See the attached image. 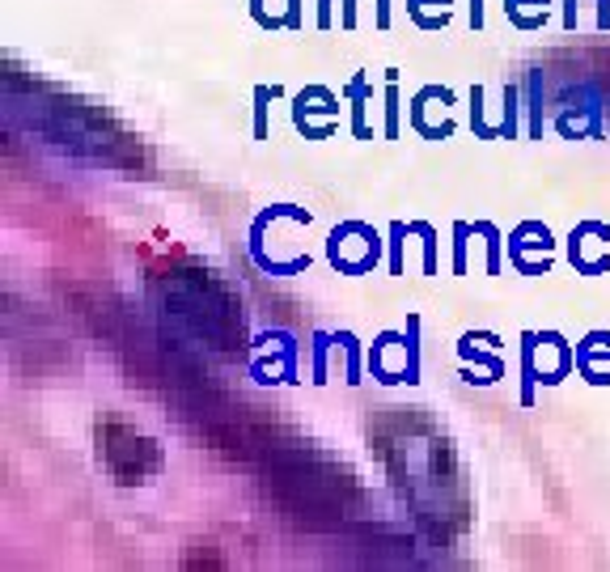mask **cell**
<instances>
[{
	"label": "cell",
	"mask_w": 610,
	"mask_h": 572,
	"mask_svg": "<svg viewBox=\"0 0 610 572\" xmlns=\"http://www.w3.org/2000/svg\"><path fill=\"white\" fill-rule=\"evenodd\" d=\"M386 255V238L365 221H339L327 238V263L339 276H369L378 272Z\"/></svg>",
	"instance_id": "cell-1"
},
{
	"label": "cell",
	"mask_w": 610,
	"mask_h": 572,
	"mask_svg": "<svg viewBox=\"0 0 610 572\" xmlns=\"http://www.w3.org/2000/svg\"><path fill=\"white\" fill-rule=\"evenodd\" d=\"M462 373L466 386H496L505 378V356H500V335L496 331H466L458 339Z\"/></svg>",
	"instance_id": "cell-2"
},
{
	"label": "cell",
	"mask_w": 610,
	"mask_h": 572,
	"mask_svg": "<svg viewBox=\"0 0 610 572\" xmlns=\"http://www.w3.org/2000/svg\"><path fill=\"white\" fill-rule=\"evenodd\" d=\"M259 356L250 361V378H255L259 386H276V382H301L297 378V339L289 331H263L259 339Z\"/></svg>",
	"instance_id": "cell-3"
},
{
	"label": "cell",
	"mask_w": 610,
	"mask_h": 572,
	"mask_svg": "<svg viewBox=\"0 0 610 572\" xmlns=\"http://www.w3.org/2000/svg\"><path fill=\"white\" fill-rule=\"evenodd\" d=\"M339 98H344V94H331L327 85H305V89H297V98H293V128L305 140H327L322 123H314V119L322 115V119H335L339 123Z\"/></svg>",
	"instance_id": "cell-4"
},
{
	"label": "cell",
	"mask_w": 610,
	"mask_h": 572,
	"mask_svg": "<svg viewBox=\"0 0 610 572\" xmlns=\"http://www.w3.org/2000/svg\"><path fill=\"white\" fill-rule=\"evenodd\" d=\"M610 242V225L606 221H577L568 234V263L577 267V276H606L610 272V255L589 259V246Z\"/></svg>",
	"instance_id": "cell-5"
},
{
	"label": "cell",
	"mask_w": 610,
	"mask_h": 572,
	"mask_svg": "<svg viewBox=\"0 0 610 572\" xmlns=\"http://www.w3.org/2000/svg\"><path fill=\"white\" fill-rule=\"evenodd\" d=\"M555 250V234L543 225V221H522L509 234V267L517 276H534V259L530 255H551Z\"/></svg>",
	"instance_id": "cell-6"
},
{
	"label": "cell",
	"mask_w": 610,
	"mask_h": 572,
	"mask_svg": "<svg viewBox=\"0 0 610 572\" xmlns=\"http://www.w3.org/2000/svg\"><path fill=\"white\" fill-rule=\"evenodd\" d=\"M538 335V373L543 386H560L577 373V344H568L560 331H534Z\"/></svg>",
	"instance_id": "cell-7"
},
{
	"label": "cell",
	"mask_w": 610,
	"mask_h": 572,
	"mask_svg": "<svg viewBox=\"0 0 610 572\" xmlns=\"http://www.w3.org/2000/svg\"><path fill=\"white\" fill-rule=\"evenodd\" d=\"M577 373L589 386H610V331L594 327L577 339Z\"/></svg>",
	"instance_id": "cell-8"
},
{
	"label": "cell",
	"mask_w": 610,
	"mask_h": 572,
	"mask_svg": "<svg viewBox=\"0 0 610 572\" xmlns=\"http://www.w3.org/2000/svg\"><path fill=\"white\" fill-rule=\"evenodd\" d=\"M339 94H344V102H348V128H352V136L356 140H373V123H369L373 81H369V73H352Z\"/></svg>",
	"instance_id": "cell-9"
},
{
	"label": "cell",
	"mask_w": 610,
	"mask_h": 572,
	"mask_svg": "<svg viewBox=\"0 0 610 572\" xmlns=\"http://www.w3.org/2000/svg\"><path fill=\"white\" fill-rule=\"evenodd\" d=\"M598 111H602V106H598L594 98L568 102L564 111L555 115V132H560L564 140H585V136L602 140V123H598Z\"/></svg>",
	"instance_id": "cell-10"
},
{
	"label": "cell",
	"mask_w": 610,
	"mask_h": 572,
	"mask_svg": "<svg viewBox=\"0 0 610 572\" xmlns=\"http://www.w3.org/2000/svg\"><path fill=\"white\" fill-rule=\"evenodd\" d=\"M403 344V331H382L378 339H373V348L365 352V365H369V373L378 378L382 386H403V373H399V365H390V352Z\"/></svg>",
	"instance_id": "cell-11"
},
{
	"label": "cell",
	"mask_w": 610,
	"mask_h": 572,
	"mask_svg": "<svg viewBox=\"0 0 610 572\" xmlns=\"http://www.w3.org/2000/svg\"><path fill=\"white\" fill-rule=\"evenodd\" d=\"M517 369H522V390H517V403L534 407V390L543 386V373H538V335L522 331V344H517Z\"/></svg>",
	"instance_id": "cell-12"
},
{
	"label": "cell",
	"mask_w": 610,
	"mask_h": 572,
	"mask_svg": "<svg viewBox=\"0 0 610 572\" xmlns=\"http://www.w3.org/2000/svg\"><path fill=\"white\" fill-rule=\"evenodd\" d=\"M420 331H424V318H420L416 310H407V323H403V352H407L403 386H420V382H424V348H420Z\"/></svg>",
	"instance_id": "cell-13"
},
{
	"label": "cell",
	"mask_w": 610,
	"mask_h": 572,
	"mask_svg": "<svg viewBox=\"0 0 610 572\" xmlns=\"http://www.w3.org/2000/svg\"><path fill=\"white\" fill-rule=\"evenodd\" d=\"M407 17L420 30H445L454 22V0H407Z\"/></svg>",
	"instance_id": "cell-14"
},
{
	"label": "cell",
	"mask_w": 610,
	"mask_h": 572,
	"mask_svg": "<svg viewBox=\"0 0 610 572\" xmlns=\"http://www.w3.org/2000/svg\"><path fill=\"white\" fill-rule=\"evenodd\" d=\"M382 140H399L403 132V102H399V68H386V89H382Z\"/></svg>",
	"instance_id": "cell-15"
},
{
	"label": "cell",
	"mask_w": 610,
	"mask_h": 572,
	"mask_svg": "<svg viewBox=\"0 0 610 572\" xmlns=\"http://www.w3.org/2000/svg\"><path fill=\"white\" fill-rule=\"evenodd\" d=\"M335 348H339V356H344V382L348 386H361L365 382V348H361V339H356L348 327H339L335 331Z\"/></svg>",
	"instance_id": "cell-16"
},
{
	"label": "cell",
	"mask_w": 610,
	"mask_h": 572,
	"mask_svg": "<svg viewBox=\"0 0 610 572\" xmlns=\"http://www.w3.org/2000/svg\"><path fill=\"white\" fill-rule=\"evenodd\" d=\"M471 229H475V238H483V272L488 276H500L505 272V234L492 225V221H471Z\"/></svg>",
	"instance_id": "cell-17"
},
{
	"label": "cell",
	"mask_w": 610,
	"mask_h": 572,
	"mask_svg": "<svg viewBox=\"0 0 610 572\" xmlns=\"http://www.w3.org/2000/svg\"><path fill=\"white\" fill-rule=\"evenodd\" d=\"M547 5L551 0H505V17L517 30H543L547 26Z\"/></svg>",
	"instance_id": "cell-18"
},
{
	"label": "cell",
	"mask_w": 610,
	"mask_h": 572,
	"mask_svg": "<svg viewBox=\"0 0 610 572\" xmlns=\"http://www.w3.org/2000/svg\"><path fill=\"white\" fill-rule=\"evenodd\" d=\"M331 348H335V335L331 331H314L310 335V382L314 386H327L331 382Z\"/></svg>",
	"instance_id": "cell-19"
},
{
	"label": "cell",
	"mask_w": 610,
	"mask_h": 572,
	"mask_svg": "<svg viewBox=\"0 0 610 572\" xmlns=\"http://www.w3.org/2000/svg\"><path fill=\"white\" fill-rule=\"evenodd\" d=\"M500 106H505V115H500V140H517L522 136V89L513 81H505V89H500Z\"/></svg>",
	"instance_id": "cell-20"
},
{
	"label": "cell",
	"mask_w": 610,
	"mask_h": 572,
	"mask_svg": "<svg viewBox=\"0 0 610 572\" xmlns=\"http://www.w3.org/2000/svg\"><path fill=\"white\" fill-rule=\"evenodd\" d=\"M407 238H411V221H390V229H386V267H390V276L407 272V259H403Z\"/></svg>",
	"instance_id": "cell-21"
},
{
	"label": "cell",
	"mask_w": 610,
	"mask_h": 572,
	"mask_svg": "<svg viewBox=\"0 0 610 572\" xmlns=\"http://www.w3.org/2000/svg\"><path fill=\"white\" fill-rule=\"evenodd\" d=\"M289 0H250V22L259 30H289Z\"/></svg>",
	"instance_id": "cell-22"
},
{
	"label": "cell",
	"mask_w": 610,
	"mask_h": 572,
	"mask_svg": "<svg viewBox=\"0 0 610 572\" xmlns=\"http://www.w3.org/2000/svg\"><path fill=\"white\" fill-rule=\"evenodd\" d=\"M280 94V85H255V140H272V102Z\"/></svg>",
	"instance_id": "cell-23"
},
{
	"label": "cell",
	"mask_w": 610,
	"mask_h": 572,
	"mask_svg": "<svg viewBox=\"0 0 610 572\" xmlns=\"http://www.w3.org/2000/svg\"><path fill=\"white\" fill-rule=\"evenodd\" d=\"M471 132L475 140H500V128L488 123V94H483V85H471Z\"/></svg>",
	"instance_id": "cell-24"
},
{
	"label": "cell",
	"mask_w": 610,
	"mask_h": 572,
	"mask_svg": "<svg viewBox=\"0 0 610 572\" xmlns=\"http://www.w3.org/2000/svg\"><path fill=\"white\" fill-rule=\"evenodd\" d=\"M411 234L424 246V276H441V250H437V229L428 221H411Z\"/></svg>",
	"instance_id": "cell-25"
},
{
	"label": "cell",
	"mask_w": 610,
	"mask_h": 572,
	"mask_svg": "<svg viewBox=\"0 0 610 572\" xmlns=\"http://www.w3.org/2000/svg\"><path fill=\"white\" fill-rule=\"evenodd\" d=\"M526 98H530V123H526V136L530 140H543V81H538V73L526 77Z\"/></svg>",
	"instance_id": "cell-26"
},
{
	"label": "cell",
	"mask_w": 610,
	"mask_h": 572,
	"mask_svg": "<svg viewBox=\"0 0 610 572\" xmlns=\"http://www.w3.org/2000/svg\"><path fill=\"white\" fill-rule=\"evenodd\" d=\"M454 259H450V272L454 276H466V267H471V238H475V229H471V221H454Z\"/></svg>",
	"instance_id": "cell-27"
},
{
	"label": "cell",
	"mask_w": 610,
	"mask_h": 572,
	"mask_svg": "<svg viewBox=\"0 0 610 572\" xmlns=\"http://www.w3.org/2000/svg\"><path fill=\"white\" fill-rule=\"evenodd\" d=\"M314 26H318V30H331V26H335V0H318Z\"/></svg>",
	"instance_id": "cell-28"
},
{
	"label": "cell",
	"mask_w": 610,
	"mask_h": 572,
	"mask_svg": "<svg viewBox=\"0 0 610 572\" xmlns=\"http://www.w3.org/2000/svg\"><path fill=\"white\" fill-rule=\"evenodd\" d=\"M339 30H356V0H339Z\"/></svg>",
	"instance_id": "cell-29"
},
{
	"label": "cell",
	"mask_w": 610,
	"mask_h": 572,
	"mask_svg": "<svg viewBox=\"0 0 610 572\" xmlns=\"http://www.w3.org/2000/svg\"><path fill=\"white\" fill-rule=\"evenodd\" d=\"M373 26L390 30V0H373Z\"/></svg>",
	"instance_id": "cell-30"
},
{
	"label": "cell",
	"mask_w": 610,
	"mask_h": 572,
	"mask_svg": "<svg viewBox=\"0 0 610 572\" xmlns=\"http://www.w3.org/2000/svg\"><path fill=\"white\" fill-rule=\"evenodd\" d=\"M289 30H305V5L301 0H289Z\"/></svg>",
	"instance_id": "cell-31"
},
{
	"label": "cell",
	"mask_w": 610,
	"mask_h": 572,
	"mask_svg": "<svg viewBox=\"0 0 610 572\" xmlns=\"http://www.w3.org/2000/svg\"><path fill=\"white\" fill-rule=\"evenodd\" d=\"M577 9H581L577 0H564V30H568V34L577 30V22H581V17H577Z\"/></svg>",
	"instance_id": "cell-32"
},
{
	"label": "cell",
	"mask_w": 610,
	"mask_h": 572,
	"mask_svg": "<svg viewBox=\"0 0 610 572\" xmlns=\"http://www.w3.org/2000/svg\"><path fill=\"white\" fill-rule=\"evenodd\" d=\"M483 22H488L483 17V0H471V30H483Z\"/></svg>",
	"instance_id": "cell-33"
},
{
	"label": "cell",
	"mask_w": 610,
	"mask_h": 572,
	"mask_svg": "<svg viewBox=\"0 0 610 572\" xmlns=\"http://www.w3.org/2000/svg\"><path fill=\"white\" fill-rule=\"evenodd\" d=\"M598 5V30H610V0H594Z\"/></svg>",
	"instance_id": "cell-34"
}]
</instances>
